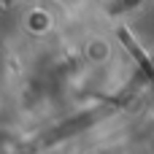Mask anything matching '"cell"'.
Returning a JSON list of instances; mask_svg holds the SVG:
<instances>
[{
	"label": "cell",
	"instance_id": "cell-1",
	"mask_svg": "<svg viewBox=\"0 0 154 154\" xmlns=\"http://www.w3.org/2000/svg\"><path fill=\"white\" fill-rule=\"evenodd\" d=\"M119 35H122V41H125V46H127V49L133 51V57H138V62H141V68H143V70H146V73H149V76L154 79V70H152V65H149V60H146V57H143V51H141V49H138V46L133 43V38H130V35H127L125 30H122Z\"/></svg>",
	"mask_w": 154,
	"mask_h": 154
}]
</instances>
